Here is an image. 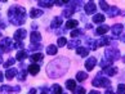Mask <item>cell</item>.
I'll return each mask as SVG.
<instances>
[{
    "label": "cell",
    "instance_id": "obj_1",
    "mask_svg": "<svg viewBox=\"0 0 125 94\" xmlns=\"http://www.w3.org/2000/svg\"><path fill=\"white\" fill-rule=\"evenodd\" d=\"M66 68L67 67H63V66H61V67H58V59L54 61V62L49 63L48 66V76L49 77H59L62 76V75L66 72Z\"/></svg>",
    "mask_w": 125,
    "mask_h": 94
},
{
    "label": "cell",
    "instance_id": "obj_2",
    "mask_svg": "<svg viewBox=\"0 0 125 94\" xmlns=\"http://www.w3.org/2000/svg\"><path fill=\"white\" fill-rule=\"evenodd\" d=\"M0 48L3 49V52H5V53H8V52L13 48V45H12V40L9 39V37H5V39H1V41H0Z\"/></svg>",
    "mask_w": 125,
    "mask_h": 94
},
{
    "label": "cell",
    "instance_id": "obj_3",
    "mask_svg": "<svg viewBox=\"0 0 125 94\" xmlns=\"http://www.w3.org/2000/svg\"><path fill=\"white\" fill-rule=\"evenodd\" d=\"M93 85L94 86H104V85H110V81L107 79H102L101 77V73L97 76V79L93 80Z\"/></svg>",
    "mask_w": 125,
    "mask_h": 94
},
{
    "label": "cell",
    "instance_id": "obj_4",
    "mask_svg": "<svg viewBox=\"0 0 125 94\" xmlns=\"http://www.w3.org/2000/svg\"><path fill=\"white\" fill-rule=\"evenodd\" d=\"M26 30H23V29H20V30H17L16 32H14V40L16 41H22V39H25L26 37Z\"/></svg>",
    "mask_w": 125,
    "mask_h": 94
},
{
    "label": "cell",
    "instance_id": "obj_5",
    "mask_svg": "<svg viewBox=\"0 0 125 94\" xmlns=\"http://www.w3.org/2000/svg\"><path fill=\"white\" fill-rule=\"evenodd\" d=\"M97 64V61L94 57H90V58H88L86 59V62H85V68L88 70V71H92V70L94 68V66Z\"/></svg>",
    "mask_w": 125,
    "mask_h": 94
},
{
    "label": "cell",
    "instance_id": "obj_6",
    "mask_svg": "<svg viewBox=\"0 0 125 94\" xmlns=\"http://www.w3.org/2000/svg\"><path fill=\"white\" fill-rule=\"evenodd\" d=\"M41 40V34L38 31L31 32V44H39Z\"/></svg>",
    "mask_w": 125,
    "mask_h": 94
},
{
    "label": "cell",
    "instance_id": "obj_7",
    "mask_svg": "<svg viewBox=\"0 0 125 94\" xmlns=\"http://www.w3.org/2000/svg\"><path fill=\"white\" fill-rule=\"evenodd\" d=\"M95 4L93 1H89V3H86V5H85V13L86 14H93V13L95 12Z\"/></svg>",
    "mask_w": 125,
    "mask_h": 94
},
{
    "label": "cell",
    "instance_id": "obj_8",
    "mask_svg": "<svg viewBox=\"0 0 125 94\" xmlns=\"http://www.w3.org/2000/svg\"><path fill=\"white\" fill-rule=\"evenodd\" d=\"M27 70H29V73H31V75H38L39 71H40V67H39V64L32 63L27 67Z\"/></svg>",
    "mask_w": 125,
    "mask_h": 94
},
{
    "label": "cell",
    "instance_id": "obj_9",
    "mask_svg": "<svg viewBox=\"0 0 125 94\" xmlns=\"http://www.w3.org/2000/svg\"><path fill=\"white\" fill-rule=\"evenodd\" d=\"M10 22L13 23V25H17V26H21L25 23V18L23 17H18V16H14L10 18Z\"/></svg>",
    "mask_w": 125,
    "mask_h": 94
},
{
    "label": "cell",
    "instance_id": "obj_10",
    "mask_svg": "<svg viewBox=\"0 0 125 94\" xmlns=\"http://www.w3.org/2000/svg\"><path fill=\"white\" fill-rule=\"evenodd\" d=\"M44 59V54L43 53H35L31 55V62L32 63H36V62H40V61Z\"/></svg>",
    "mask_w": 125,
    "mask_h": 94
},
{
    "label": "cell",
    "instance_id": "obj_11",
    "mask_svg": "<svg viewBox=\"0 0 125 94\" xmlns=\"http://www.w3.org/2000/svg\"><path fill=\"white\" fill-rule=\"evenodd\" d=\"M17 72H18V71H17L16 68H8V70H7L5 76H7V79H8V80H12V79L17 75Z\"/></svg>",
    "mask_w": 125,
    "mask_h": 94
},
{
    "label": "cell",
    "instance_id": "obj_12",
    "mask_svg": "<svg viewBox=\"0 0 125 94\" xmlns=\"http://www.w3.org/2000/svg\"><path fill=\"white\" fill-rule=\"evenodd\" d=\"M62 22H63V20H62V18H59V17L53 18V21H52V29H58V27L62 25Z\"/></svg>",
    "mask_w": 125,
    "mask_h": 94
},
{
    "label": "cell",
    "instance_id": "obj_13",
    "mask_svg": "<svg viewBox=\"0 0 125 94\" xmlns=\"http://www.w3.org/2000/svg\"><path fill=\"white\" fill-rule=\"evenodd\" d=\"M123 32V25H120V23H117V25H115L114 27H112V34L114 35H120Z\"/></svg>",
    "mask_w": 125,
    "mask_h": 94
},
{
    "label": "cell",
    "instance_id": "obj_14",
    "mask_svg": "<svg viewBox=\"0 0 125 94\" xmlns=\"http://www.w3.org/2000/svg\"><path fill=\"white\" fill-rule=\"evenodd\" d=\"M86 79H88V73L86 72L79 71L76 73V80H77V81H84V80H86Z\"/></svg>",
    "mask_w": 125,
    "mask_h": 94
},
{
    "label": "cell",
    "instance_id": "obj_15",
    "mask_svg": "<svg viewBox=\"0 0 125 94\" xmlns=\"http://www.w3.org/2000/svg\"><path fill=\"white\" fill-rule=\"evenodd\" d=\"M76 53L79 55H81V57H86L88 54H89V49L86 48H81V46H79V48L76 49Z\"/></svg>",
    "mask_w": 125,
    "mask_h": 94
},
{
    "label": "cell",
    "instance_id": "obj_16",
    "mask_svg": "<svg viewBox=\"0 0 125 94\" xmlns=\"http://www.w3.org/2000/svg\"><path fill=\"white\" fill-rule=\"evenodd\" d=\"M73 12H75V9H73V8H63V17L70 18L73 14Z\"/></svg>",
    "mask_w": 125,
    "mask_h": 94
},
{
    "label": "cell",
    "instance_id": "obj_17",
    "mask_svg": "<svg viewBox=\"0 0 125 94\" xmlns=\"http://www.w3.org/2000/svg\"><path fill=\"white\" fill-rule=\"evenodd\" d=\"M66 88L68 89V90H71V92H75V89H76V84L73 80H67L66 81Z\"/></svg>",
    "mask_w": 125,
    "mask_h": 94
},
{
    "label": "cell",
    "instance_id": "obj_18",
    "mask_svg": "<svg viewBox=\"0 0 125 94\" xmlns=\"http://www.w3.org/2000/svg\"><path fill=\"white\" fill-rule=\"evenodd\" d=\"M79 25V22L77 21H75V20H68L67 22H66V29H75V27Z\"/></svg>",
    "mask_w": 125,
    "mask_h": 94
},
{
    "label": "cell",
    "instance_id": "obj_19",
    "mask_svg": "<svg viewBox=\"0 0 125 94\" xmlns=\"http://www.w3.org/2000/svg\"><path fill=\"white\" fill-rule=\"evenodd\" d=\"M30 16H31V18H38L40 16H43V10L41 9H32Z\"/></svg>",
    "mask_w": 125,
    "mask_h": 94
},
{
    "label": "cell",
    "instance_id": "obj_20",
    "mask_svg": "<svg viewBox=\"0 0 125 94\" xmlns=\"http://www.w3.org/2000/svg\"><path fill=\"white\" fill-rule=\"evenodd\" d=\"M107 31H108V26L104 25V26H99L98 29L95 30V34H97V35H103V34H106Z\"/></svg>",
    "mask_w": 125,
    "mask_h": 94
},
{
    "label": "cell",
    "instance_id": "obj_21",
    "mask_svg": "<svg viewBox=\"0 0 125 94\" xmlns=\"http://www.w3.org/2000/svg\"><path fill=\"white\" fill-rule=\"evenodd\" d=\"M57 52H58V49H57V46H55V45H49L48 48H47V53H48L49 55L57 54Z\"/></svg>",
    "mask_w": 125,
    "mask_h": 94
},
{
    "label": "cell",
    "instance_id": "obj_22",
    "mask_svg": "<svg viewBox=\"0 0 125 94\" xmlns=\"http://www.w3.org/2000/svg\"><path fill=\"white\" fill-rule=\"evenodd\" d=\"M26 57H27V53H26V52H25V50H20V52L17 53V55H16V59H18V61H21V62H22V61H23Z\"/></svg>",
    "mask_w": 125,
    "mask_h": 94
},
{
    "label": "cell",
    "instance_id": "obj_23",
    "mask_svg": "<svg viewBox=\"0 0 125 94\" xmlns=\"http://www.w3.org/2000/svg\"><path fill=\"white\" fill-rule=\"evenodd\" d=\"M79 45H80V41L79 40H71L70 43L67 44V46H68V49H73V48H79Z\"/></svg>",
    "mask_w": 125,
    "mask_h": 94
},
{
    "label": "cell",
    "instance_id": "obj_24",
    "mask_svg": "<svg viewBox=\"0 0 125 94\" xmlns=\"http://www.w3.org/2000/svg\"><path fill=\"white\" fill-rule=\"evenodd\" d=\"M103 71H104L106 75H108V76H114V75L117 72V68H116V67H115V68H114V67H110V68L103 70Z\"/></svg>",
    "mask_w": 125,
    "mask_h": 94
},
{
    "label": "cell",
    "instance_id": "obj_25",
    "mask_svg": "<svg viewBox=\"0 0 125 94\" xmlns=\"http://www.w3.org/2000/svg\"><path fill=\"white\" fill-rule=\"evenodd\" d=\"M38 4L40 7H44V8H50V7H53V1H47V0H44V1H38Z\"/></svg>",
    "mask_w": 125,
    "mask_h": 94
},
{
    "label": "cell",
    "instance_id": "obj_26",
    "mask_svg": "<svg viewBox=\"0 0 125 94\" xmlns=\"http://www.w3.org/2000/svg\"><path fill=\"white\" fill-rule=\"evenodd\" d=\"M104 21V16L103 14H95L93 17V22L94 23H101V22H103Z\"/></svg>",
    "mask_w": 125,
    "mask_h": 94
},
{
    "label": "cell",
    "instance_id": "obj_27",
    "mask_svg": "<svg viewBox=\"0 0 125 94\" xmlns=\"http://www.w3.org/2000/svg\"><path fill=\"white\" fill-rule=\"evenodd\" d=\"M52 92H53V94H62V88L58 84H54L52 86Z\"/></svg>",
    "mask_w": 125,
    "mask_h": 94
},
{
    "label": "cell",
    "instance_id": "obj_28",
    "mask_svg": "<svg viewBox=\"0 0 125 94\" xmlns=\"http://www.w3.org/2000/svg\"><path fill=\"white\" fill-rule=\"evenodd\" d=\"M110 44V37H102L98 41V46H103V45H108Z\"/></svg>",
    "mask_w": 125,
    "mask_h": 94
},
{
    "label": "cell",
    "instance_id": "obj_29",
    "mask_svg": "<svg viewBox=\"0 0 125 94\" xmlns=\"http://www.w3.org/2000/svg\"><path fill=\"white\" fill-rule=\"evenodd\" d=\"M26 73H27L26 70L20 71V72H18V80H20V81H25V80H26Z\"/></svg>",
    "mask_w": 125,
    "mask_h": 94
},
{
    "label": "cell",
    "instance_id": "obj_30",
    "mask_svg": "<svg viewBox=\"0 0 125 94\" xmlns=\"http://www.w3.org/2000/svg\"><path fill=\"white\" fill-rule=\"evenodd\" d=\"M66 44H67V40H66V37H64V36H61V37L58 39V43H57V45H58V46H61V48H62V46H64Z\"/></svg>",
    "mask_w": 125,
    "mask_h": 94
},
{
    "label": "cell",
    "instance_id": "obj_31",
    "mask_svg": "<svg viewBox=\"0 0 125 94\" xmlns=\"http://www.w3.org/2000/svg\"><path fill=\"white\" fill-rule=\"evenodd\" d=\"M108 14H110V17H114V16L119 14V9H117L116 7H112V8H110V10H108Z\"/></svg>",
    "mask_w": 125,
    "mask_h": 94
},
{
    "label": "cell",
    "instance_id": "obj_32",
    "mask_svg": "<svg viewBox=\"0 0 125 94\" xmlns=\"http://www.w3.org/2000/svg\"><path fill=\"white\" fill-rule=\"evenodd\" d=\"M14 63H16V59H14V58H9L7 62L4 63V67H5V68H9L10 66H13Z\"/></svg>",
    "mask_w": 125,
    "mask_h": 94
},
{
    "label": "cell",
    "instance_id": "obj_33",
    "mask_svg": "<svg viewBox=\"0 0 125 94\" xmlns=\"http://www.w3.org/2000/svg\"><path fill=\"white\" fill-rule=\"evenodd\" d=\"M99 5H101L102 10H106V12L110 10V8H108V5H107V3H106V1H99Z\"/></svg>",
    "mask_w": 125,
    "mask_h": 94
},
{
    "label": "cell",
    "instance_id": "obj_34",
    "mask_svg": "<svg viewBox=\"0 0 125 94\" xmlns=\"http://www.w3.org/2000/svg\"><path fill=\"white\" fill-rule=\"evenodd\" d=\"M0 90H1V92H5V93H12V92H13V88L7 86V85H3L1 88H0Z\"/></svg>",
    "mask_w": 125,
    "mask_h": 94
},
{
    "label": "cell",
    "instance_id": "obj_35",
    "mask_svg": "<svg viewBox=\"0 0 125 94\" xmlns=\"http://www.w3.org/2000/svg\"><path fill=\"white\" fill-rule=\"evenodd\" d=\"M117 94H125V85L124 84H120L117 86Z\"/></svg>",
    "mask_w": 125,
    "mask_h": 94
},
{
    "label": "cell",
    "instance_id": "obj_36",
    "mask_svg": "<svg viewBox=\"0 0 125 94\" xmlns=\"http://www.w3.org/2000/svg\"><path fill=\"white\" fill-rule=\"evenodd\" d=\"M13 48H16V49H22V48H23V41H17V43L13 45Z\"/></svg>",
    "mask_w": 125,
    "mask_h": 94
},
{
    "label": "cell",
    "instance_id": "obj_37",
    "mask_svg": "<svg viewBox=\"0 0 125 94\" xmlns=\"http://www.w3.org/2000/svg\"><path fill=\"white\" fill-rule=\"evenodd\" d=\"M80 34H81V31H80V30H73V31H71V36L73 37V39H75V37H77Z\"/></svg>",
    "mask_w": 125,
    "mask_h": 94
},
{
    "label": "cell",
    "instance_id": "obj_38",
    "mask_svg": "<svg viewBox=\"0 0 125 94\" xmlns=\"http://www.w3.org/2000/svg\"><path fill=\"white\" fill-rule=\"evenodd\" d=\"M41 46H40V44H31L30 45V49L31 50H38V49H40Z\"/></svg>",
    "mask_w": 125,
    "mask_h": 94
},
{
    "label": "cell",
    "instance_id": "obj_39",
    "mask_svg": "<svg viewBox=\"0 0 125 94\" xmlns=\"http://www.w3.org/2000/svg\"><path fill=\"white\" fill-rule=\"evenodd\" d=\"M76 92V94H85V89L84 88H77V90H75Z\"/></svg>",
    "mask_w": 125,
    "mask_h": 94
},
{
    "label": "cell",
    "instance_id": "obj_40",
    "mask_svg": "<svg viewBox=\"0 0 125 94\" xmlns=\"http://www.w3.org/2000/svg\"><path fill=\"white\" fill-rule=\"evenodd\" d=\"M20 90H21L20 86H13V93H18Z\"/></svg>",
    "mask_w": 125,
    "mask_h": 94
},
{
    "label": "cell",
    "instance_id": "obj_41",
    "mask_svg": "<svg viewBox=\"0 0 125 94\" xmlns=\"http://www.w3.org/2000/svg\"><path fill=\"white\" fill-rule=\"evenodd\" d=\"M54 4H57V5H59V7H62L63 4H67V3H63V1H54Z\"/></svg>",
    "mask_w": 125,
    "mask_h": 94
},
{
    "label": "cell",
    "instance_id": "obj_42",
    "mask_svg": "<svg viewBox=\"0 0 125 94\" xmlns=\"http://www.w3.org/2000/svg\"><path fill=\"white\" fill-rule=\"evenodd\" d=\"M29 94H36V89H30V92H29Z\"/></svg>",
    "mask_w": 125,
    "mask_h": 94
},
{
    "label": "cell",
    "instance_id": "obj_43",
    "mask_svg": "<svg viewBox=\"0 0 125 94\" xmlns=\"http://www.w3.org/2000/svg\"><path fill=\"white\" fill-rule=\"evenodd\" d=\"M106 94H114V92L111 90V89H107V90H106Z\"/></svg>",
    "mask_w": 125,
    "mask_h": 94
},
{
    "label": "cell",
    "instance_id": "obj_44",
    "mask_svg": "<svg viewBox=\"0 0 125 94\" xmlns=\"http://www.w3.org/2000/svg\"><path fill=\"white\" fill-rule=\"evenodd\" d=\"M89 94H99V93H98V92H97V90H93V92H90Z\"/></svg>",
    "mask_w": 125,
    "mask_h": 94
},
{
    "label": "cell",
    "instance_id": "obj_45",
    "mask_svg": "<svg viewBox=\"0 0 125 94\" xmlns=\"http://www.w3.org/2000/svg\"><path fill=\"white\" fill-rule=\"evenodd\" d=\"M1 61H3V58H1V53H0V63H1Z\"/></svg>",
    "mask_w": 125,
    "mask_h": 94
},
{
    "label": "cell",
    "instance_id": "obj_46",
    "mask_svg": "<svg viewBox=\"0 0 125 94\" xmlns=\"http://www.w3.org/2000/svg\"><path fill=\"white\" fill-rule=\"evenodd\" d=\"M123 41H124V43H125V35H123Z\"/></svg>",
    "mask_w": 125,
    "mask_h": 94
},
{
    "label": "cell",
    "instance_id": "obj_47",
    "mask_svg": "<svg viewBox=\"0 0 125 94\" xmlns=\"http://www.w3.org/2000/svg\"><path fill=\"white\" fill-rule=\"evenodd\" d=\"M0 26H1V21H0Z\"/></svg>",
    "mask_w": 125,
    "mask_h": 94
}]
</instances>
